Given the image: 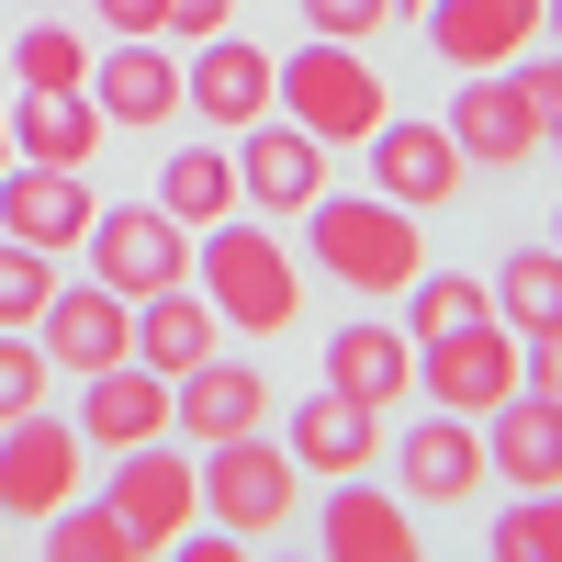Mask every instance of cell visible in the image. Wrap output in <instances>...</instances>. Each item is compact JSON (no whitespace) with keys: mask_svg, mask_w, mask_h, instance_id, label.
Returning <instances> with one entry per match:
<instances>
[{"mask_svg":"<svg viewBox=\"0 0 562 562\" xmlns=\"http://www.w3.org/2000/svg\"><path fill=\"white\" fill-rule=\"evenodd\" d=\"M192 293L237 326V338H281L304 315V259L270 237V214H214L192 237Z\"/></svg>","mask_w":562,"mask_h":562,"instance_id":"cell-1","label":"cell"},{"mask_svg":"<svg viewBox=\"0 0 562 562\" xmlns=\"http://www.w3.org/2000/svg\"><path fill=\"white\" fill-rule=\"evenodd\" d=\"M34 349H45V371H113V360H135V304L102 293V281H79V293H45Z\"/></svg>","mask_w":562,"mask_h":562,"instance_id":"cell-14","label":"cell"},{"mask_svg":"<svg viewBox=\"0 0 562 562\" xmlns=\"http://www.w3.org/2000/svg\"><path fill=\"white\" fill-rule=\"evenodd\" d=\"M394 12H428V0H394Z\"/></svg>","mask_w":562,"mask_h":562,"instance_id":"cell-45","label":"cell"},{"mask_svg":"<svg viewBox=\"0 0 562 562\" xmlns=\"http://www.w3.org/2000/svg\"><path fill=\"white\" fill-rule=\"evenodd\" d=\"M405 304H416V315H405V338H416V349H428V338H461V326H484V315H495L484 270H416V281H405Z\"/></svg>","mask_w":562,"mask_h":562,"instance_id":"cell-28","label":"cell"},{"mask_svg":"<svg viewBox=\"0 0 562 562\" xmlns=\"http://www.w3.org/2000/svg\"><path fill=\"white\" fill-rule=\"evenodd\" d=\"M90 214H102V203H90L79 169H45V158H12V169H0V237H23V248L57 259V248L90 237Z\"/></svg>","mask_w":562,"mask_h":562,"instance_id":"cell-17","label":"cell"},{"mask_svg":"<svg viewBox=\"0 0 562 562\" xmlns=\"http://www.w3.org/2000/svg\"><path fill=\"white\" fill-rule=\"evenodd\" d=\"M147 203L203 237L214 214H237V158H225V147H180V158H158V192H147Z\"/></svg>","mask_w":562,"mask_h":562,"instance_id":"cell-27","label":"cell"},{"mask_svg":"<svg viewBox=\"0 0 562 562\" xmlns=\"http://www.w3.org/2000/svg\"><path fill=\"white\" fill-rule=\"evenodd\" d=\"M439 124H450V147L473 158V169H529V158H540V113L518 102V79H506V68H473V79L450 90Z\"/></svg>","mask_w":562,"mask_h":562,"instance_id":"cell-13","label":"cell"},{"mask_svg":"<svg viewBox=\"0 0 562 562\" xmlns=\"http://www.w3.org/2000/svg\"><path fill=\"white\" fill-rule=\"evenodd\" d=\"M90 23H102V34H158L169 0H90Z\"/></svg>","mask_w":562,"mask_h":562,"instance_id":"cell-39","label":"cell"},{"mask_svg":"<svg viewBox=\"0 0 562 562\" xmlns=\"http://www.w3.org/2000/svg\"><path fill=\"white\" fill-rule=\"evenodd\" d=\"M394 23V0H304V34H326V45H371Z\"/></svg>","mask_w":562,"mask_h":562,"instance_id":"cell-34","label":"cell"},{"mask_svg":"<svg viewBox=\"0 0 562 562\" xmlns=\"http://www.w3.org/2000/svg\"><path fill=\"white\" fill-rule=\"evenodd\" d=\"M248 428H270V383H259V360H192L169 383V439H192V450H214V439H248Z\"/></svg>","mask_w":562,"mask_h":562,"instance_id":"cell-12","label":"cell"},{"mask_svg":"<svg viewBox=\"0 0 562 562\" xmlns=\"http://www.w3.org/2000/svg\"><path fill=\"white\" fill-rule=\"evenodd\" d=\"M484 461L506 473V495H551V484H562V405L506 394V405L484 416Z\"/></svg>","mask_w":562,"mask_h":562,"instance_id":"cell-23","label":"cell"},{"mask_svg":"<svg viewBox=\"0 0 562 562\" xmlns=\"http://www.w3.org/2000/svg\"><path fill=\"white\" fill-rule=\"evenodd\" d=\"M79 248H90V281H102V293H124V304H147V293H169V281H192V225H169L158 203H102Z\"/></svg>","mask_w":562,"mask_h":562,"instance_id":"cell-7","label":"cell"},{"mask_svg":"<svg viewBox=\"0 0 562 562\" xmlns=\"http://www.w3.org/2000/svg\"><path fill=\"white\" fill-rule=\"evenodd\" d=\"M383 113H394V90H383V68H371L360 45L304 34L293 57H281V124H304L315 147H360Z\"/></svg>","mask_w":562,"mask_h":562,"instance_id":"cell-3","label":"cell"},{"mask_svg":"<svg viewBox=\"0 0 562 562\" xmlns=\"http://www.w3.org/2000/svg\"><path fill=\"white\" fill-rule=\"evenodd\" d=\"M315 562H428V529H416L405 495L349 473V484H326V551Z\"/></svg>","mask_w":562,"mask_h":562,"instance_id":"cell-15","label":"cell"},{"mask_svg":"<svg viewBox=\"0 0 562 562\" xmlns=\"http://www.w3.org/2000/svg\"><path fill=\"white\" fill-rule=\"evenodd\" d=\"M102 102L90 90H23L12 102V158H45V169H90L102 158Z\"/></svg>","mask_w":562,"mask_h":562,"instance_id":"cell-24","label":"cell"},{"mask_svg":"<svg viewBox=\"0 0 562 562\" xmlns=\"http://www.w3.org/2000/svg\"><path fill=\"white\" fill-rule=\"evenodd\" d=\"M495 562H562V484L551 495H506V518L484 529Z\"/></svg>","mask_w":562,"mask_h":562,"instance_id":"cell-31","label":"cell"},{"mask_svg":"<svg viewBox=\"0 0 562 562\" xmlns=\"http://www.w3.org/2000/svg\"><path fill=\"white\" fill-rule=\"evenodd\" d=\"M214 338H225V315L192 293V281H169V293H147V304H135V360H147V371H169V383H180L192 360H214Z\"/></svg>","mask_w":562,"mask_h":562,"instance_id":"cell-25","label":"cell"},{"mask_svg":"<svg viewBox=\"0 0 562 562\" xmlns=\"http://www.w3.org/2000/svg\"><path fill=\"white\" fill-rule=\"evenodd\" d=\"M326 192V147L304 124H281V113H259L248 135H237V203L248 214H304Z\"/></svg>","mask_w":562,"mask_h":562,"instance_id":"cell-16","label":"cell"},{"mask_svg":"<svg viewBox=\"0 0 562 562\" xmlns=\"http://www.w3.org/2000/svg\"><path fill=\"white\" fill-rule=\"evenodd\" d=\"M45 293H57V259H45V248H23V237H0V326H23V338H34Z\"/></svg>","mask_w":562,"mask_h":562,"instance_id":"cell-32","label":"cell"},{"mask_svg":"<svg viewBox=\"0 0 562 562\" xmlns=\"http://www.w3.org/2000/svg\"><path fill=\"white\" fill-rule=\"evenodd\" d=\"M203 461V518L214 529H237V540H270L281 518L304 506V461L281 450V439H214V450H192Z\"/></svg>","mask_w":562,"mask_h":562,"instance_id":"cell-5","label":"cell"},{"mask_svg":"<svg viewBox=\"0 0 562 562\" xmlns=\"http://www.w3.org/2000/svg\"><path fill=\"white\" fill-rule=\"evenodd\" d=\"M394 484H405V506H473V495L495 484V461H484V416L428 405V416L394 439Z\"/></svg>","mask_w":562,"mask_h":562,"instance_id":"cell-10","label":"cell"},{"mask_svg":"<svg viewBox=\"0 0 562 562\" xmlns=\"http://www.w3.org/2000/svg\"><path fill=\"white\" fill-rule=\"evenodd\" d=\"M540 158H562V124H551V135H540Z\"/></svg>","mask_w":562,"mask_h":562,"instance_id":"cell-42","label":"cell"},{"mask_svg":"<svg viewBox=\"0 0 562 562\" xmlns=\"http://www.w3.org/2000/svg\"><path fill=\"white\" fill-rule=\"evenodd\" d=\"M518 394L562 405V326H551V338H518Z\"/></svg>","mask_w":562,"mask_h":562,"instance_id":"cell-36","label":"cell"},{"mask_svg":"<svg viewBox=\"0 0 562 562\" xmlns=\"http://www.w3.org/2000/svg\"><path fill=\"white\" fill-rule=\"evenodd\" d=\"M0 529H12V518H0Z\"/></svg>","mask_w":562,"mask_h":562,"instance_id":"cell-46","label":"cell"},{"mask_svg":"<svg viewBox=\"0 0 562 562\" xmlns=\"http://www.w3.org/2000/svg\"><path fill=\"white\" fill-rule=\"evenodd\" d=\"M304 248H315V270L338 281V293H360V304H394L405 281L428 270L416 214L383 203V192H315V203H304Z\"/></svg>","mask_w":562,"mask_h":562,"instance_id":"cell-2","label":"cell"},{"mask_svg":"<svg viewBox=\"0 0 562 562\" xmlns=\"http://www.w3.org/2000/svg\"><path fill=\"white\" fill-rule=\"evenodd\" d=\"M304 461V473H326V484H349V473H371L394 439H383V405H360V394H338V383H315L304 405H293V439H281Z\"/></svg>","mask_w":562,"mask_h":562,"instance_id":"cell-18","label":"cell"},{"mask_svg":"<svg viewBox=\"0 0 562 562\" xmlns=\"http://www.w3.org/2000/svg\"><path fill=\"white\" fill-rule=\"evenodd\" d=\"M45 562H135V540H124V518L102 495H79V506L45 518Z\"/></svg>","mask_w":562,"mask_h":562,"instance_id":"cell-30","label":"cell"},{"mask_svg":"<svg viewBox=\"0 0 562 562\" xmlns=\"http://www.w3.org/2000/svg\"><path fill=\"white\" fill-rule=\"evenodd\" d=\"M495 326L506 338H551L562 326V248H506V270H484Z\"/></svg>","mask_w":562,"mask_h":562,"instance_id":"cell-26","label":"cell"},{"mask_svg":"<svg viewBox=\"0 0 562 562\" xmlns=\"http://www.w3.org/2000/svg\"><path fill=\"white\" fill-rule=\"evenodd\" d=\"M551 248H562V203H551Z\"/></svg>","mask_w":562,"mask_h":562,"instance_id":"cell-44","label":"cell"},{"mask_svg":"<svg viewBox=\"0 0 562 562\" xmlns=\"http://www.w3.org/2000/svg\"><path fill=\"white\" fill-rule=\"evenodd\" d=\"M158 562H248V540H237V529H214V518H192V529H180Z\"/></svg>","mask_w":562,"mask_h":562,"instance_id":"cell-37","label":"cell"},{"mask_svg":"<svg viewBox=\"0 0 562 562\" xmlns=\"http://www.w3.org/2000/svg\"><path fill=\"white\" fill-rule=\"evenodd\" d=\"M0 169H12V113H0Z\"/></svg>","mask_w":562,"mask_h":562,"instance_id":"cell-41","label":"cell"},{"mask_svg":"<svg viewBox=\"0 0 562 562\" xmlns=\"http://www.w3.org/2000/svg\"><path fill=\"white\" fill-rule=\"evenodd\" d=\"M79 439L90 450H147V439H169V371H147V360L79 371Z\"/></svg>","mask_w":562,"mask_h":562,"instance_id":"cell-19","label":"cell"},{"mask_svg":"<svg viewBox=\"0 0 562 562\" xmlns=\"http://www.w3.org/2000/svg\"><path fill=\"white\" fill-rule=\"evenodd\" d=\"M12 79H23V90H90L79 23H23V34H12Z\"/></svg>","mask_w":562,"mask_h":562,"instance_id":"cell-29","label":"cell"},{"mask_svg":"<svg viewBox=\"0 0 562 562\" xmlns=\"http://www.w3.org/2000/svg\"><path fill=\"white\" fill-rule=\"evenodd\" d=\"M360 147H371V192L405 203V214H450L461 180H473V158H461L450 124H428V113H383Z\"/></svg>","mask_w":562,"mask_h":562,"instance_id":"cell-8","label":"cell"},{"mask_svg":"<svg viewBox=\"0 0 562 562\" xmlns=\"http://www.w3.org/2000/svg\"><path fill=\"white\" fill-rule=\"evenodd\" d=\"M45 383H57V371H45V349L23 338V326H0V428H12V416H34Z\"/></svg>","mask_w":562,"mask_h":562,"instance_id":"cell-33","label":"cell"},{"mask_svg":"<svg viewBox=\"0 0 562 562\" xmlns=\"http://www.w3.org/2000/svg\"><path fill=\"white\" fill-rule=\"evenodd\" d=\"M540 34H551V45H562V0H540Z\"/></svg>","mask_w":562,"mask_h":562,"instance_id":"cell-40","label":"cell"},{"mask_svg":"<svg viewBox=\"0 0 562 562\" xmlns=\"http://www.w3.org/2000/svg\"><path fill=\"white\" fill-rule=\"evenodd\" d=\"M90 102H102V124H169L180 113V57L169 34H113V57H90Z\"/></svg>","mask_w":562,"mask_h":562,"instance_id":"cell-21","label":"cell"},{"mask_svg":"<svg viewBox=\"0 0 562 562\" xmlns=\"http://www.w3.org/2000/svg\"><path fill=\"white\" fill-rule=\"evenodd\" d=\"M102 506L124 518L135 562H158L180 529L203 518V461H192V439H147V450H113V484H102Z\"/></svg>","mask_w":562,"mask_h":562,"instance_id":"cell-4","label":"cell"},{"mask_svg":"<svg viewBox=\"0 0 562 562\" xmlns=\"http://www.w3.org/2000/svg\"><path fill=\"white\" fill-rule=\"evenodd\" d=\"M416 394L450 405V416H495L506 394H518V338L484 315V326H461V338H428L416 349Z\"/></svg>","mask_w":562,"mask_h":562,"instance_id":"cell-11","label":"cell"},{"mask_svg":"<svg viewBox=\"0 0 562 562\" xmlns=\"http://www.w3.org/2000/svg\"><path fill=\"white\" fill-rule=\"evenodd\" d=\"M506 79H518V102H529V113H540V135H551V124H562V45H551V57L529 45V57L506 68Z\"/></svg>","mask_w":562,"mask_h":562,"instance_id":"cell-35","label":"cell"},{"mask_svg":"<svg viewBox=\"0 0 562 562\" xmlns=\"http://www.w3.org/2000/svg\"><path fill=\"white\" fill-rule=\"evenodd\" d=\"M259 562H315V551H259Z\"/></svg>","mask_w":562,"mask_h":562,"instance_id":"cell-43","label":"cell"},{"mask_svg":"<svg viewBox=\"0 0 562 562\" xmlns=\"http://www.w3.org/2000/svg\"><path fill=\"white\" fill-rule=\"evenodd\" d=\"M428 45H439V68H518L529 45H540V0H428Z\"/></svg>","mask_w":562,"mask_h":562,"instance_id":"cell-20","label":"cell"},{"mask_svg":"<svg viewBox=\"0 0 562 562\" xmlns=\"http://www.w3.org/2000/svg\"><path fill=\"white\" fill-rule=\"evenodd\" d=\"M326 383L394 416V405L416 394V338H405V326H383V315H349L338 338H326Z\"/></svg>","mask_w":562,"mask_h":562,"instance_id":"cell-22","label":"cell"},{"mask_svg":"<svg viewBox=\"0 0 562 562\" xmlns=\"http://www.w3.org/2000/svg\"><path fill=\"white\" fill-rule=\"evenodd\" d=\"M79 484H90V439H79V416H12L0 428V518H57V506H79Z\"/></svg>","mask_w":562,"mask_h":562,"instance_id":"cell-6","label":"cell"},{"mask_svg":"<svg viewBox=\"0 0 562 562\" xmlns=\"http://www.w3.org/2000/svg\"><path fill=\"white\" fill-rule=\"evenodd\" d=\"M225 23H237V0H169V23H158V34L203 45V34H225Z\"/></svg>","mask_w":562,"mask_h":562,"instance_id":"cell-38","label":"cell"},{"mask_svg":"<svg viewBox=\"0 0 562 562\" xmlns=\"http://www.w3.org/2000/svg\"><path fill=\"white\" fill-rule=\"evenodd\" d=\"M180 113H203V124H259V113H281V57L270 45H248L237 23L225 34H203L192 57H180Z\"/></svg>","mask_w":562,"mask_h":562,"instance_id":"cell-9","label":"cell"}]
</instances>
